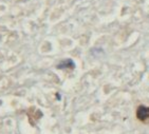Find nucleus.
<instances>
[{
	"label": "nucleus",
	"mask_w": 149,
	"mask_h": 134,
	"mask_svg": "<svg viewBox=\"0 0 149 134\" xmlns=\"http://www.w3.org/2000/svg\"><path fill=\"white\" fill-rule=\"evenodd\" d=\"M137 118L140 122L148 124L149 122V107L146 106H140L137 109Z\"/></svg>",
	"instance_id": "1"
}]
</instances>
